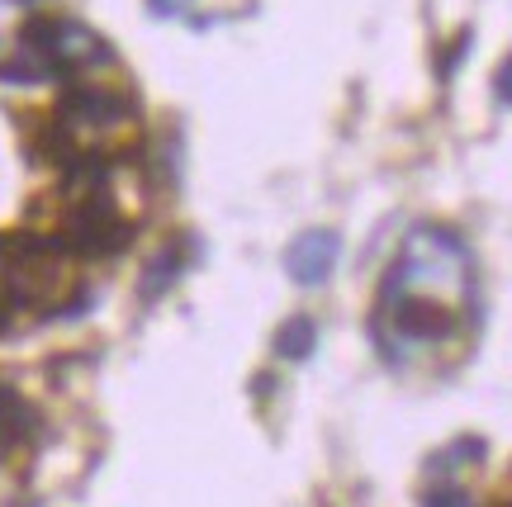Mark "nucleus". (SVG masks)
Wrapping results in <instances>:
<instances>
[{
  "mask_svg": "<svg viewBox=\"0 0 512 507\" xmlns=\"http://www.w3.org/2000/svg\"><path fill=\"white\" fill-rule=\"evenodd\" d=\"M72 290V252L57 237H5V299L10 308L57 304Z\"/></svg>",
  "mask_w": 512,
  "mask_h": 507,
  "instance_id": "1",
  "label": "nucleus"
},
{
  "mask_svg": "<svg viewBox=\"0 0 512 507\" xmlns=\"http://www.w3.org/2000/svg\"><path fill=\"white\" fill-rule=\"evenodd\" d=\"M19 48H34L53 72H81V67L114 62V48L81 19H48V15L29 19L19 29Z\"/></svg>",
  "mask_w": 512,
  "mask_h": 507,
  "instance_id": "2",
  "label": "nucleus"
},
{
  "mask_svg": "<svg viewBox=\"0 0 512 507\" xmlns=\"http://www.w3.org/2000/svg\"><path fill=\"white\" fill-rule=\"evenodd\" d=\"M57 242L76 256H114L133 242V223L119 214L114 190H100V195H86V200L72 204Z\"/></svg>",
  "mask_w": 512,
  "mask_h": 507,
  "instance_id": "3",
  "label": "nucleus"
},
{
  "mask_svg": "<svg viewBox=\"0 0 512 507\" xmlns=\"http://www.w3.org/2000/svg\"><path fill=\"white\" fill-rule=\"evenodd\" d=\"M53 119L72 128V138L81 143V133H110V128L133 124V105H128V95L105 91V86H76L57 100Z\"/></svg>",
  "mask_w": 512,
  "mask_h": 507,
  "instance_id": "4",
  "label": "nucleus"
},
{
  "mask_svg": "<svg viewBox=\"0 0 512 507\" xmlns=\"http://www.w3.org/2000/svg\"><path fill=\"white\" fill-rule=\"evenodd\" d=\"M380 313L394 323V337L403 342H441L460 327L456 304L446 299H427V294H394V299H380Z\"/></svg>",
  "mask_w": 512,
  "mask_h": 507,
  "instance_id": "5",
  "label": "nucleus"
},
{
  "mask_svg": "<svg viewBox=\"0 0 512 507\" xmlns=\"http://www.w3.org/2000/svg\"><path fill=\"white\" fill-rule=\"evenodd\" d=\"M337 256H342V237L332 233V228H309V233H299L285 247V275H290L294 285H323L337 266Z\"/></svg>",
  "mask_w": 512,
  "mask_h": 507,
  "instance_id": "6",
  "label": "nucleus"
},
{
  "mask_svg": "<svg viewBox=\"0 0 512 507\" xmlns=\"http://www.w3.org/2000/svg\"><path fill=\"white\" fill-rule=\"evenodd\" d=\"M181 271H185V247L181 242H171V247H162V252L147 261L143 280H138V299H143V304H157V299L181 280Z\"/></svg>",
  "mask_w": 512,
  "mask_h": 507,
  "instance_id": "7",
  "label": "nucleus"
},
{
  "mask_svg": "<svg viewBox=\"0 0 512 507\" xmlns=\"http://www.w3.org/2000/svg\"><path fill=\"white\" fill-rule=\"evenodd\" d=\"M313 346H318V323H313L309 313H294V318H285V323L275 327V356L309 361Z\"/></svg>",
  "mask_w": 512,
  "mask_h": 507,
  "instance_id": "8",
  "label": "nucleus"
},
{
  "mask_svg": "<svg viewBox=\"0 0 512 507\" xmlns=\"http://www.w3.org/2000/svg\"><path fill=\"white\" fill-rule=\"evenodd\" d=\"M484 451H489L484 436H460V441H451L446 451H437L427 460V474H451V470H460V465H479Z\"/></svg>",
  "mask_w": 512,
  "mask_h": 507,
  "instance_id": "9",
  "label": "nucleus"
},
{
  "mask_svg": "<svg viewBox=\"0 0 512 507\" xmlns=\"http://www.w3.org/2000/svg\"><path fill=\"white\" fill-rule=\"evenodd\" d=\"M53 67L34 53V48H19L15 57H5L0 62V81H10V86H38V81H48Z\"/></svg>",
  "mask_w": 512,
  "mask_h": 507,
  "instance_id": "10",
  "label": "nucleus"
},
{
  "mask_svg": "<svg viewBox=\"0 0 512 507\" xmlns=\"http://www.w3.org/2000/svg\"><path fill=\"white\" fill-rule=\"evenodd\" d=\"M34 427V413H29V403L10 394V389H0V441H10V436H24Z\"/></svg>",
  "mask_w": 512,
  "mask_h": 507,
  "instance_id": "11",
  "label": "nucleus"
},
{
  "mask_svg": "<svg viewBox=\"0 0 512 507\" xmlns=\"http://www.w3.org/2000/svg\"><path fill=\"white\" fill-rule=\"evenodd\" d=\"M422 507H475V498L465 489H432L422 498Z\"/></svg>",
  "mask_w": 512,
  "mask_h": 507,
  "instance_id": "12",
  "label": "nucleus"
},
{
  "mask_svg": "<svg viewBox=\"0 0 512 507\" xmlns=\"http://www.w3.org/2000/svg\"><path fill=\"white\" fill-rule=\"evenodd\" d=\"M470 38H475V34H470V29H460V34H456V48H451V53L441 57V81H451V76H456L460 57L470 53Z\"/></svg>",
  "mask_w": 512,
  "mask_h": 507,
  "instance_id": "13",
  "label": "nucleus"
},
{
  "mask_svg": "<svg viewBox=\"0 0 512 507\" xmlns=\"http://www.w3.org/2000/svg\"><path fill=\"white\" fill-rule=\"evenodd\" d=\"M494 95H498V105L512 109V57H503V62H498V72H494Z\"/></svg>",
  "mask_w": 512,
  "mask_h": 507,
  "instance_id": "14",
  "label": "nucleus"
},
{
  "mask_svg": "<svg viewBox=\"0 0 512 507\" xmlns=\"http://www.w3.org/2000/svg\"><path fill=\"white\" fill-rule=\"evenodd\" d=\"M190 10V0H147V15L152 19H176Z\"/></svg>",
  "mask_w": 512,
  "mask_h": 507,
  "instance_id": "15",
  "label": "nucleus"
},
{
  "mask_svg": "<svg viewBox=\"0 0 512 507\" xmlns=\"http://www.w3.org/2000/svg\"><path fill=\"white\" fill-rule=\"evenodd\" d=\"M15 5H38V0H15Z\"/></svg>",
  "mask_w": 512,
  "mask_h": 507,
  "instance_id": "16",
  "label": "nucleus"
}]
</instances>
